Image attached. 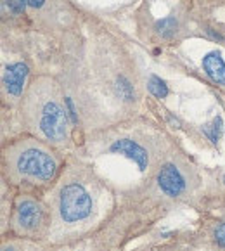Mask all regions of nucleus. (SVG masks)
<instances>
[{
  "mask_svg": "<svg viewBox=\"0 0 225 251\" xmlns=\"http://www.w3.org/2000/svg\"><path fill=\"white\" fill-rule=\"evenodd\" d=\"M61 217L66 222L83 220L92 211V200L90 194L80 184H70L61 191L59 200Z\"/></svg>",
  "mask_w": 225,
  "mask_h": 251,
  "instance_id": "obj_1",
  "label": "nucleus"
},
{
  "mask_svg": "<svg viewBox=\"0 0 225 251\" xmlns=\"http://www.w3.org/2000/svg\"><path fill=\"white\" fill-rule=\"evenodd\" d=\"M38 128L42 130L50 141H64L68 135V113L55 102L54 99H47L42 102L38 113Z\"/></svg>",
  "mask_w": 225,
  "mask_h": 251,
  "instance_id": "obj_2",
  "label": "nucleus"
},
{
  "mask_svg": "<svg viewBox=\"0 0 225 251\" xmlns=\"http://www.w3.org/2000/svg\"><path fill=\"white\" fill-rule=\"evenodd\" d=\"M18 170L23 175L28 177L40 178V180H49L55 174V161L40 149L28 148L18 156L16 161Z\"/></svg>",
  "mask_w": 225,
  "mask_h": 251,
  "instance_id": "obj_3",
  "label": "nucleus"
},
{
  "mask_svg": "<svg viewBox=\"0 0 225 251\" xmlns=\"http://www.w3.org/2000/svg\"><path fill=\"white\" fill-rule=\"evenodd\" d=\"M26 76H28V66H26L25 63L9 64L4 71V78H2V83H4L5 92H7L11 97L21 96Z\"/></svg>",
  "mask_w": 225,
  "mask_h": 251,
  "instance_id": "obj_4",
  "label": "nucleus"
},
{
  "mask_svg": "<svg viewBox=\"0 0 225 251\" xmlns=\"http://www.w3.org/2000/svg\"><path fill=\"white\" fill-rule=\"evenodd\" d=\"M158 184L168 196H178L185 189V180L174 165H165L158 175Z\"/></svg>",
  "mask_w": 225,
  "mask_h": 251,
  "instance_id": "obj_5",
  "label": "nucleus"
},
{
  "mask_svg": "<svg viewBox=\"0 0 225 251\" xmlns=\"http://www.w3.org/2000/svg\"><path fill=\"white\" fill-rule=\"evenodd\" d=\"M111 151L120 152V154H125L126 158H130L137 166L139 170H146L148 168V151H146L142 146H139L137 142L130 141V139H122V141H116L115 144L111 146Z\"/></svg>",
  "mask_w": 225,
  "mask_h": 251,
  "instance_id": "obj_6",
  "label": "nucleus"
},
{
  "mask_svg": "<svg viewBox=\"0 0 225 251\" xmlns=\"http://www.w3.org/2000/svg\"><path fill=\"white\" fill-rule=\"evenodd\" d=\"M203 70L218 85H225V63L220 52H210L203 57Z\"/></svg>",
  "mask_w": 225,
  "mask_h": 251,
  "instance_id": "obj_7",
  "label": "nucleus"
},
{
  "mask_svg": "<svg viewBox=\"0 0 225 251\" xmlns=\"http://www.w3.org/2000/svg\"><path fill=\"white\" fill-rule=\"evenodd\" d=\"M18 218L25 229H35L42 220V210L38 204H35L33 201H23L19 204L18 210Z\"/></svg>",
  "mask_w": 225,
  "mask_h": 251,
  "instance_id": "obj_8",
  "label": "nucleus"
},
{
  "mask_svg": "<svg viewBox=\"0 0 225 251\" xmlns=\"http://www.w3.org/2000/svg\"><path fill=\"white\" fill-rule=\"evenodd\" d=\"M203 132H204V135H206L208 139L213 142V144H217V142L220 141L222 133H224V122H222L220 116H217V118L211 120V123L204 125Z\"/></svg>",
  "mask_w": 225,
  "mask_h": 251,
  "instance_id": "obj_9",
  "label": "nucleus"
},
{
  "mask_svg": "<svg viewBox=\"0 0 225 251\" xmlns=\"http://www.w3.org/2000/svg\"><path fill=\"white\" fill-rule=\"evenodd\" d=\"M45 0H5L9 11L14 14H21L25 12L26 7H42Z\"/></svg>",
  "mask_w": 225,
  "mask_h": 251,
  "instance_id": "obj_10",
  "label": "nucleus"
},
{
  "mask_svg": "<svg viewBox=\"0 0 225 251\" xmlns=\"http://www.w3.org/2000/svg\"><path fill=\"white\" fill-rule=\"evenodd\" d=\"M156 31H158V35H161L163 38L174 37L175 31H177V19L175 18H165V19H161V21H158V25H156Z\"/></svg>",
  "mask_w": 225,
  "mask_h": 251,
  "instance_id": "obj_11",
  "label": "nucleus"
},
{
  "mask_svg": "<svg viewBox=\"0 0 225 251\" xmlns=\"http://www.w3.org/2000/svg\"><path fill=\"white\" fill-rule=\"evenodd\" d=\"M148 87H149V90H151V92L154 94L156 97H159V99H163V97L168 96V87H166V83L161 80V78L151 76V78H149Z\"/></svg>",
  "mask_w": 225,
  "mask_h": 251,
  "instance_id": "obj_12",
  "label": "nucleus"
},
{
  "mask_svg": "<svg viewBox=\"0 0 225 251\" xmlns=\"http://www.w3.org/2000/svg\"><path fill=\"white\" fill-rule=\"evenodd\" d=\"M116 89H118V94L123 97L125 100H132L133 97H135V94H133V87L132 83H130L126 78L120 76L118 78V83H116Z\"/></svg>",
  "mask_w": 225,
  "mask_h": 251,
  "instance_id": "obj_13",
  "label": "nucleus"
},
{
  "mask_svg": "<svg viewBox=\"0 0 225 251\" xmlns=\"http://www.w3.org/2000/svg\"><path fill=\"white\" fill-rule=\"evenodd\" d=\"M64 104H66V113H68V116H70V120L73 123H76L78 122V116H76V111H75V104H73V100L70 99V97H66V100H64Z\"/></svg>",
  "mask_w": 225,
  "mask_h": 251,
  "instance_id": "obj_14",
  "label": "nucleus"
},
{
  "mask_svg": "<svg viewBox=\"0 0 225 251\" xmlns=\"http://www.w3.org/2000/svg\"><path fill=\"white\" fill-rule=\"evenodd\" d=\"M215 237H217V241L220 243V246L225 248V224H222V226L215 230Z\"/></svg>",
  "mask_w": 225,
  "mask_h": 251,
  "instance_id": "obj_15",
  "label": "nucleus"
},
{
  "mask_svg": "<svg viewBox=\"0 0 225 251\" xmlns=\"http://www.w3.org/2000/svg\"><path fill=\"white\" fill-rule=\"evenodd\" d=\"M4 251H12V250H4Z\"/></svg>",
  "mask_w": 225,
  "mask_h": 251,
  "instance_id": "obj_16",
  "label": "nucleus"
}]
</instances>
